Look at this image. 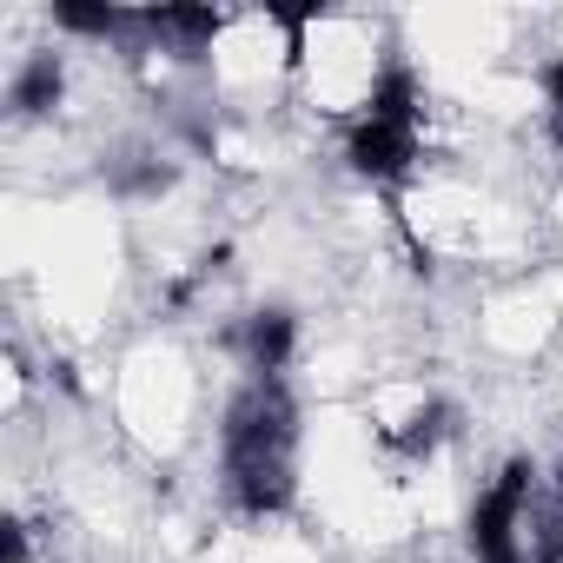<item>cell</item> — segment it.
I'll return each instance as SVG.
<instances>
[{
    "label": "cell",
    "mask_w": 563,
    "mask_h": 563,
    "mask_svg": "<svg viewBox=\"0 0 563 563\" xmlns=\"http://www.w3.org/2000/svg\"><path fill=\"white\" fill-rule=\"evenodd\" d=\"M556 490H563V464H556Z\"/></svg>",
    "instance_id": "cell-3"
},
{
    "label": "cell",
    "mask_w": 563,
    "mask_h": 563,
    "mask_svg": "<svg viewBox=\"0 0 563 563\" xmlns=\"http://www.w3.org/2000/svg\"><path fill=\"white\" fill-rule=\"evenodd\" d=\"M405 67V54L391 47V27L378 14H299V87L292 100L319 120H332L339 133H352L391 87V74Z\"/></svg>",
    "instance_id": "cell-1"
},
{
    "label": "cell",
    "mask_w": 563,
    "mask_h": 563,
    "mask_svg": "<svg viewBox=\"0 0 563 563\" xmlns=\"http://www.w3.org/2000/svg\"><path fill=\"white\" fill-rule=\"evenodd\" d=\"M113 418L126 438H140L146 451L173 457L186 438H192V418H199V378H192V358L173 345V339H146L120 358L113 372Z\"/></svg>",
    "instance_id": "cell-2"
}]
</instances>
